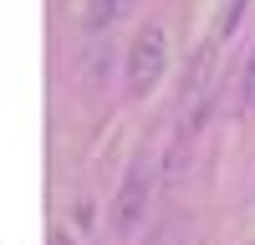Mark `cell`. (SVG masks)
Masks as SVG:
<instances>
[{
	"label": "cell",
	"mask_w": 255,
	"mask_h": 245,
	"mask_svg": "<svg viewBox=\"0 0 255 245\" xmlns=\"http://www.w3.org/2000/svg\"><path fill=\"white\" fill-rule=\"evenodd\" d=\"M163 67H168V36H163V26H143L128 46V92L133 97L153 92Z\"/></svg>",
	"instance_id": "obj_1"
},
{
	"label": "cell",
	"mask_w": 255,
	"mask_h": 245,
	"mask_svg": "<svg viewBox=\"0 0 255 245\" xmlns=\"http://www.w3.org/2000/svg\"><path fill=\"white\" fill-rule=\"evenodd\" d=\"M143 210H148V163H133L123 189H118V199H113V225L118 230H133L143 220Z\"/></svg>",
	"instance_id": "obj_2"
},
{
	"label": "cell",
	"mask_w": 255,
	"mask_h": 245,
	"mask_svg": "<svg viewBox=\"0 0 255 245\" xmlns=\"http://www.w3.org/2000/svg\"><path fill=\"white\" fill-rule=\"evenodd\" d=\"M128 5H133V0H87V26L92 31H108Z\"/></svg>",
	"instance_id": "obj_3"
},
{
	"label": "cell",
	"mask_w": 255,
	"mask_h": 245,
	"mask_svg": "<svg viewBox=\"0 0 255 245\" xmlns=\"http://www.w3.org/2000/svg\"><path fill=\"white\" fill-rule=\"evenodd\" d=\"M245 5H250V0H230V10H225V20H220V36H235V26H240Z\"/></svg>",
	"instance_id": "obj_4"
},
{
	"label": "cell",
	"mask_w": 255,
	"mask_h": 245,
	"mask_svg": "<svg viewBox=\"0 0 255 245\" xmlns=\"http://www.w3.org/2000/svg\"><path fill=\"white\" fill-rule=\"evenodd\" d=\"M240 102H245V108L255 102V51H250V61H245V77H240Z\"/></svg>",
	"instance_id": "obj_5"
}]
</instances>
